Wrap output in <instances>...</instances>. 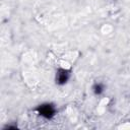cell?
<instances>
[{
    "label": "cell",
    "instance_id": "6da1fadb",
    "mask_svg": "<svg viewBox=\"0 0 130 130\" xmlns=\"http://www.w3.org/2000/svg\"><path fill=\"white\" fill-rule=\"evenodd\" d=\"M39 112H40V114H41L42 116L49 118V117L53 116V114H54V109H53V107H52L51 105H43V106H41V107L39 108Z\"/></svg>",
    "mask_w": 130,
    "mask_h": 130
},
{
    "label": "cell",
    "instance_id": "7a4b0ae2",
    "mask_svg": "<svg viewBox=\"0 0 130 130\" xmlns=\"http://www.w3.org/2000/svg\"><path fill=\"white\" fill-rule=\"evenodd\" d=\"M67 78H68V73L63 70V71H61V72L59 73L58 81H59V83H64V82H66Z\"/></svg>",
    "mask_w": 130,
    "mask_h": 130
},
{
    "label": "cell",
    "instance_id": "3957f363",
    "mask_svg": "<svg viewBox=\"0 0 130 130\" xmlns=\"http://www.w3.org/2000/svg\"><path fill=\"white\" fill-rule=\"evenodd\" d=\"M101 91H102V86H101V85H96V86H95V92L100 93Z\"/></svg>",
    "mask_w": 130,
    "mask_h": 130
}]
</instances>
